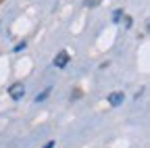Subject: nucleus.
<instances>
[{
    "label": "nucleus",
    "instance_id": "nucleus-1",
    "mask_svg": "<svg viewBox=\"0 0 150 148\" xmlns=\"http://www.w3.org/2000/svg\"><path fill=\"white\" fill-rule=\"evenodd\" d=\"M8 96L15 100V102H19V100H23L25 98V86L21 84V81H17V84H13L11 88H8Z\"/></svg>",
    "mask_w": 150,
    "mask_h": 148
},
{
    "label": "nucleus",
    "instance_id": "nucleus-2",
    "mask_svg": "<svg viewBox=\"0 0 150 148\" xmlns=\"http://www.w3.org/2000/svg\"><path fill=\"white\" fill-rule=\"evenodd\" d=\"M69 61H71V54H69L67 50H61V52H59V54L54 57L52 65H54L56 69H65V67L69 65Z\"/></svg>",
    "mask_w": 150,
    "mask_h": 148
},
{
    "label": "nucleus",
    "instance_id": "nucleus-3",
    "mask_svg": "<svg viewBox=\"0 0 150 148\" xmlns=\"http://www.w3.org/2000/svg\"><path fill=\"white\" fill-rule=\"evenodd\" d=\"M123 100H125V94H123V92H110V94L106 96V102H108L110 106H121Z\"/></svg>",
    "mask_w": 150,
    "mask_h": 148
},
{
    "label": "nucleus",
    "instance_id": "nucleus-4",
    "mask_svg": "<svg viewBox=\"0 0 150 148\" xmlns=\"http://www.w3.org/2000/svg\"><path fill=\"white\" fill-rule=\"evenodd\" d=\"M50 92H52V88H50V86H48V88H44V90L40 92V94L35 96V102H38V104H40V102H44V100L50 96Z\"/></svg>",
    "mask_w": 150,
    "mask_h": 148
},
{
    "label": "nucleus",
    "instance_id": "nucleus-5",
    "mask_svg": "<svg viewBox=\"0 0 150 148\" xmlns=\"http://www.w3.org/2000/svg\"><path fill=\"white\" fill-rule=\"evenodd\" d=\"M123 8H115L112 11V23H121V19H123Z\"/></svg>",
    "mask_w": 150,
    "mask_h": 148
},
{
    "label": "nucleus",
    "instance_id": "nucleus-6",
    "mask_svg": "<svg viewBox=\"0 0 150 148\" xmlns=\"http://www.w3.org/2000/svg\"><path fill=\"white\" fill-rule=\"evenodd\" d=\"M25 48H27V42L21 40V42H17V44L13 46V52H21V50H25Z\"/></svg>",
    "mask_w": 150,
    "mask_h": 148
},
{
    "label": "nucleus",
    "instance_id": "nucleus-7",
    "mask_svg": "<svg viewBox=\"0 0 150 148\" xmlns=\"http://www.w3.org/2000/svg\"><path fill=\"white\" fill-rule=\"evenodd\" d=\"M42 148H54V140H50V142H46Z\"/></svg>",
    "mask_w": 150,
    "mask_h": 148
}]
</instances>
